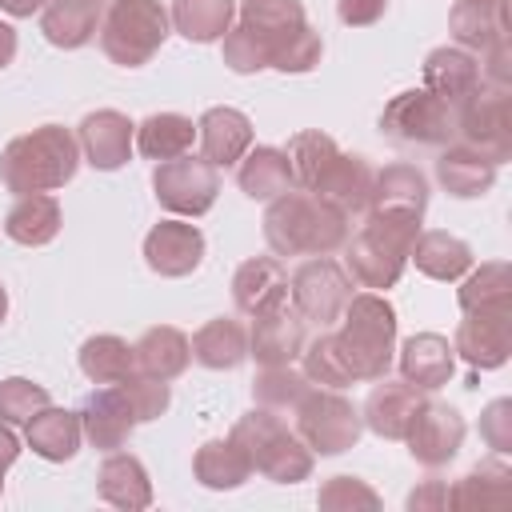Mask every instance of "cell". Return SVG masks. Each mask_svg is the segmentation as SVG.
I'll return each mask as SVG.
<instances>
[{
  "label": "cell",
  "mask_w": 512,
  "mask_h": 512,
  "mask_svg": "<svg viewBox=\"0 0 512 512\" xmlns=\"http://www.w3.org/2000/svg\"><path fill=\"white\" fill-rule=\"evenodd\" d=\"M348 236V216L304 188H288L276 200H268L264 240L276 256H332L344 248Z\"/></svg>",
  "instance_id": "cell-1"
},
{
  "label": "cell",
  "mask_w": 512,
  "mask_h": 512,
  "mask_svg": "<svg viewBox=\"0 0 512 512\" xmlns=\"http://www.w3.org/2000/svg\"><path fill=\"white\" fill-rule=\"evenodd\" d=\"M424 216L408 208H368L356 236L344 240V268L364 288H392L404 276L408 252L420 236Z\"/></svg>",
  "instance_id": "cell-2"
},
{
  "label": "cell",
  "mask_w": 512,
  "mask_h": 512,
  "mask_svg": "<svg viewBox=\"0 0 512 512\" xmlns=\"http://www.w3.org/2000/svg\"><path fill=\"white\" fill-rule=\"evenodd\" d=\"M80 168V140L64 124H40L0 152V180L8 192H52L64 188Z\"/></svg>",
  "instance_id": "cell-3"
},
{
  "label": "cell",
  "mask_w": 512,
  "mask_h": 512,
  "mask_svg": "<svg viewBox=\"0 0 512 512\" xmlns=\"http://www.w3.org/2000/svg\"><path fill=\"white\" fill-rule=\"evenodd\" d=\"M340 332H332L336 352L352 380H380L396 352V308L380 292H352L340 312Z\"/></svg>",
  "instance_id": "cell-4"
},
{
  "label": "cell",
  "mask_w": 512,
  "mask_h": 512,
  "mask_svg": "<svg viewBox=\"0 0 512 512\" xmlns=\"http://www.w3.org/2000/svg\"><path fill=\"white\" fill-rule=\"evenodd\" d=\"M240 24L252 28L268 48V68L312 72L324 56V40L304 20L300 0H240Z\"/></svg>",
  "instance_id": "cell-5"
},
{
  "label": "cell",
  "mask_w": 512,
  "mask_h": 512,
  "mask_svg": "<svg viewBox=\"0 0 512 512\" xmlns=\"http://www.w3.org/2000/svg\"><path fill=\"white\" fill-rule=\"evenodd\" d=\"M252 460V472H260L272 484H300L312 476V448L272 412V408H252L240 416L228 432Z\"/></svg>",
  "instance_id": "cell-6"
},
{
  "label": "cell",
  "mask_w": 512,
  "mask_h": 512,
  "mask_svg": "<svg viewBox=\"0 0 512 512\" xmlns=\"http://www.w3.org/2000/svg\"><path fill=\"white\" fill-rule=\"evenodd\" d=\"M172 32L168 8L160 0H112L100 16V48L120 68L148 64Z\"/></svg>",
  "instance_id": "cell-7"
},
{
  "label": "cell",
  "mask_w": 512,
  "mask_h": 512,
  "mask_svg": "<svg viewBox=\"0 0 512 512\" xmlns=\"http://www.w3.org/2000/svg\"><path fill=\"white\" fill-rule=\"evenodd\" d=\"M292 412H296V436L312 448V456H340L364 432L360 408L348 396H340V388L316 384L296 400Z\"/></svg>",
  "instance_id": "cell-8"
},
{
  "label": "cell",
  "mask_w": 512,
  "mask_h": 512,
  "mask_svg": "<svg viewBox=\"0 0 512 512\" xmlns=\"http://www.w3.org/2000/svg\"><path fill=\"white\" fill-rule=\"evenodd\" d=\"M380 132L396 144L444 148L456 140V108L432 96L428 88H404L384 104Z\"/></svg>",
  "instance_id": "cell-9"
},
{
  "label": "cell",
  "mask_w": 512,
  "mask_h": 512,
  "mask_svg": "<svg viewBox=\"0 0 512 512\" xmlns=\"http://www.w3.org/2000/svg\"><path fill=\"white\" fill-rule=\"evenodd\" d=\"M352 276L344 264H336L332 256H312L304 260L292 280H288V300L292 308L304 316V324L328 328L332 320H340L344 304L352 300Z\"/></svg>",
  "instance_id": "cell-10"
},
{
  "label": "cell",
  "mask_w": 512,
  "mask_h": 512,
  "mask_svg": "<svg viewBox=\"0 0 512 512\" xmlns=\"http://www.w3.org/2000/svg\"><path fill=\"white\" fill-rule=\"evenodd\" d=\"M456 136L500 168L512 156V96H508V88H476L456 108Z\"/></svg>",
  "instance_id": "cell-11"
},
{
  "label": "cell",
  "mask_w": 512,
  "mask_h": 512,
  "mask_svg": "<svg viewBox=\"0 0 512 512\" xmlns=\"http://www.w3.org/2000/svg\"><path fill=\"white\" fill-rule=\"evenodd\" d=\"M152 192L160 200V208L176 212V216H204L216 196H220V172L204 160V156H176V160H160L152 172Z\"/></svg>",
  "instance_id": "cell-12"
},
{
  "label": "cell",
  "mask_w": 512,
  "mask_h": 512,
  "mask_svg": "<svg viewBox=\"0 0 512 512\" xmlns=\"http://www.w3.org/2000/svg\"><path fill=\"white\" fill-rule=\"evenodd\" d=\"M464 416L452 408V404H436V400H424V408L416 412L412 428L404 432L408 440V452L416 464L424 468H444L448 460H456L460 444H464Z\"/></svg>",
  "instance_id": "cell-13"
},
{
  "label": "cell",
  "mask_w": 512,
  "mask_h": 512,
  "mask_svg": "<svg viewBox=\"0 0 512 512\" xmlns=\"http://www.w3.org/2000/svg\"><path fill=\"white\" fill-rule=\"evenodd\" d=\"M304 316L292 308V300L256 312L252 316V332H248V356L260 368H276V364H292L304 352Z\"/></svg>",
  "instance_id": "cell-14"
},
{
  "label": "cell",
  "mask_w": 512,
  "mask_h": 512,
  "mask_svg": "<svg viewBox=\"0 0 512 512\" xmlns=\"http://www.w3.org/2000/svg\"><path fill=\"white\" fill-rule=\"evenodd\" d=\"M452 352L476 372L500 368L512 352V312H464L452 336Z\"/></svg>",
  "instance_id": "cell-15"
},
{
  "label": "cell",
  "mask_w": 512,
  "mask_h": 512,
  "mask_svg": "<svg viewBox=\"0 0 512 512\" xmlns=\"http://www.w3.org/2000/svg\"><path fill=\"white\" fill-rule=\"evenodd\" d=\"M144 260L156 276H188L204 260V232L188 220H160L144 236Z\"/></svg>",
  "instance_id": "cell-16"
},
{
  "label": "cell",
  "mask_w": 512,
  "mask_h": 512,
  "mask_svg": "<svg viewBox=\"0 0 512 512\" xmlns=\"http://www.w3.org/2000/svg\"><path fill=\"white\" fill-rule=\"evenodd\" d=\"M424 400H428V396H424L416 384L380 376L376 388L368 392L364 408H360V420H364V428H372V432L384 436V440H404V432L412 428V420H416V412L424 408Z\"/></svg>",
  "instance_id": "cell-17"
},
{
  "label": "cell",
  "mask_w": 512,
  "mask_h": 512,
  "mask_svg": "<svg viewBox=\"0 0 512 512\" xmlns=\"http://www.w3.org/2000/svg\"><path fill=\"white\" fill-rule=\"evenodd\" d=\"M132 136H136V124L124 116V112H116V108H96V112H88L84 120H80V152H84V160L92 164V168H100V172H116V168H124L128 164V156H132Z\"/></svg>",
  "instance_id": "cell-18"
},
{
  "label": "cell",
  "mask_w": 512,
  "mask_h": 512,
  "mask_svg": "<svg viewBox=\"0 0 512 512\" xmlns=\"http://www.w3.org/2000/svg\"><path fill=\"white\" fill-rule=\"evenodd\" d=\"M80 428H84L88 444L100 448V452L124 448L128 436H132V428H136V412H132L128 396H124V388L116 384V388L88 392L84 404H80Z\"/></svg>",
  "instance_id": "cell-19"
},
{
  "label": "cell",
  "mask_w": 512,
  "mask_h": 512,
  "mask_svg": "<svg viewBox=\"0 0 512 512\" xmlns=\"http://www.w3.org/2000/svg\"><path fill=\"white\" fill-rule=\"evenodd\" d=\"M372 176H376V168H372L364 156H356V152H336V156H332V164L320 172V180H316L312 196L328 200L332 208H340V212L352 220V216L368 212Z\"/></svg>",
  "instance_id": "cell-20"
},
{
  "label": "cell",
  "mask_w": 512,
  "mask_h": 512,
  "mask_svg": "<svg viewBox=\"0 0 512 512\" xmlns=\"http://www.w3.org/2000/svg\"><path fill=\"white\" fill-rule=\"evenodd\" d=\"M196 140H200V156L212 168H232L252 148V120L240 108H228V104L208 108L196 120Z\"/></svg>",
  "instance_id": "cell-21"
},
{
  "label": "cell",
  "mask_w": 512,
  "mask_h": 512,
  "mask_svg": "<svg viewBox=\"0 0 512 512\" xmlns=\"http://www.w3.org/2000/svg\"><path fill=\"white\" fill-rule=\"evenodd\" d=\"M484 80H480V60H476V52H468V48H432L428 56H424V88L432 92V96H440L444 104H452V108H460L476 88H480Z\"/></svg>",
  "instance_id": "cell-22"
},
{
  "label": "cell",
  "mask_w": 512,
  "mask_h": 512,
  "mask_svg": "<svg viewBox=\"0 0 512 512\" xmlns=\"http://www.w3.org/2000/svg\"><path fill=\"white\" fill-rule=\"evenodd\" d=\"M456 372V352L448 344V336L440 332H416L404 340L400 348V380L416 384L420 392H436L452 380Z\"/></svg>",
  "instance_id": "cell-23"
},
{
  "label": "cell",
  "mask_w": 512,
  "mask_h": 512,
  "mask_svg": "<svg viewBox=\"0 0 512 512\" xmlns=\"http://www.w3.org/2000/svg\"><path fill=\"white\" fill-rule=\"evenodd\" d=\"M232 300L244 316L268 312L288 300V272L276 256H252L232 276Z\"/></svg>",
  "instance_id": "cell-24"
},
{
  "label": "cell",
  "mask_w": 512,
  "mask_h": 512,
  "mask_svg": "<svg viewBox=\"0 0 512 512\" xmlns=\"http://www.w3.org/2000/svg\"><path fill=\"white\" fill-rule=\"evenodd\" d=\"M96 488H100V500H108L112 508H124V512H140L152 504V480H148V468L140 456L132 452H108L100 472H96Z\"/></svg>",
  "instance_id": "cell-25"
},
{
  "label": "cell",
  "mask_w": 512,
  "mask_h": 512,
  "mask_svg": "<svg viewBox=\"0 0 512 512\" xmlns=\"http://www.w3.org/2000/svg\"><path fill=\"white\" fill-rule=\"evenodd\" d=\"M436 180L448 196L472 200L496 184V164L488 156H480L476 148H468L464 140H452V144H444V152L436 160Z\"/></svg>",
  "instance_id": "cell-26"
},
{
  "label": "cell",
  "mask_w": 512,
  "mask_h": 512,
  "mask_svg": "<svg viewBox=\"0 0 512 512\" xmlns=\"http://www.w3.org/2000/svg\"><path fill=\"white\" fill-rule=\"evenodd\" d=\"M448 32L460 48L484 52L508 36V0H456L448 12Z\"/></svg>",
  "instance_id": "cell-27"
},
{
  "label": "cell",
  "mask_w": 512,
  "mask_h": 512,
  "mask_svg": "<svg viewBox=\"0 0 512 512\" xmlns=\"http://www.w3.org/2000/svg\"><path fill=\"white\" fill-rule=\"evenodd\" d=\"M64 224V212H60V200L48 196V192H28V196H16V204L8 208L4 216V236L24 244V248H40V244H52L56 232Z\"/></svg>",
  "instance_id": "cell-28"
},
{
  "label": "cell",
  "mask_w": 512,
  "mask_h": 512,
  "mask_svg": "<svg viewBox=\"0 0 512 512\" xmlns=\"http://www.w3.org/2000/svg\"><path fill=\"white\" fill-rule=\"evenodd\" d=\"M104 0H48L40 8V32L56 48H84L100 32Z\"/></svg>",
  "instance_id": "cell-29"
},
{
  "label": "cell",
  "mask_w": 512,
  "mask_h": 512,
  "mask_svg": "<svg viewBox=\"0 0 512 512\" xmlns=\"http://www.w3.org/2000/svg\"><path fill=\"white\" fill-rule=\"evenodd\" d=\"M132 356H136V372L156 380H176L192 360V340L172 324H156L132 344Z\"/></svg>",
  "instance_id": "cell-30"
},
{
  "label": "cell",
  "mask_w": 512,
  "mask_h": 512,
  "mask_svg": "<svg viewBox=\"0 0 512 512\" xmlns=\"http://www.w3.org/2000/svg\"><path fill=\"white\" fill-rule=\"evenodd\" d=\"M28 448L52 464H64L80 452V440H84V428H80V412H68V408H40L32 420H28Z\"/></svg>",
  "instance_id": "cell-31"
},
{
  "label": "cell",
  "mask_w": 512,
  "mask_h": 512,
  "mask_svg": "<svg viewBox=\"0 0 512 512\" xmlns=\"http://www.w3.org/2000/svg\"><path fill=\"white\" fill-rule=\"evenodd\" d=\"M512 500V468L496 460H480L448 488V508H504Z\"/></svg>",
  "instance_id": "cell-32"
},
{
  "label": "cell",
  "mask_w": 512,
  "mask_h": 512,
  "mask_svg": "<svg viewBox=\"0 0 512 512\" xmlns=\"http://www.w3.org/2000/svg\"><path fill=\"white\" fill-rule=\"evenodd\" d=\"M236 184L244 196L252 200H276L280 192L292 188V168H288V156L284 148H272V144H256L240 156V168H236Z\"/></svg>",
  "instance_id": "cell-33"
},
{
  "label": "cell",
  "mask_w": 512,
  "mask_h": 512,
  "mask_svg": "<svg viewBox=\"0 0 512 512\" xmlns=\"http://www.w3.org/2000/svg\"><path fill=\"white\" fill-rule=\"evenodd\" d=\"M192 360L212 368V372H228L240 368L248 360V332L240 320L232 316H216L208 320L196 336H192Z\"/></svg>",
  "instance_id": "cell-34"
},
{
  "label": "cell",
  "mask_w": 512,
  "mask_h": 512,
  "mask_svg": "<svg viewBox=\"0 0 512 512\" xmlns=\"http://www.w3.org/2000/svg\"><path fill=\"white\" fill-rule=\"evenodd\" d=\"M408 260H416V268H420L424 276L452 284V280H460V276L472 268V248H468L460 236H452V232H444V228H432V232H420V236H416Z\"/></svg>",
  "instance_id": "cell-35"
},
{
  "label": "cell",
  "mask_w": 512,
  "mask_h": 512,
  "mask_svg": "<svg viewBox=\"0 0 512 512\" xmlns=\"http://www.w3.org/2000/svg\"><path fill=\"white\" fill-rule=\"evenodd\" d=\"M192 472L204 488H216V492H228V488H240L248 476H252V460L248 452L228 436V440H208L196 448L192 456Z\"/></svg>",
  "instance_id": "cell-36"
},
{
  "label": "cell",
  "mask_w": 512,
  "mask_h": 512,
  "mask_svg": "<svg viewBox=\"0 0 512 512\" xmlns=\"http://www.w3.org/2000/svg\"><path fill=\"white\" fill-rule=\"evenodd\" d=\"M196 140V124L180 112H152L148 120L136 124V148L144 160H176L192 148Z\"/></svg>",
  "instance_id": "cell-37"
},
{
  "label": "cell",
  "mask_w": 512,
  "mask_h": 512,
  "mask_svg": "<svg viewBox=\"0 0 512 512\" xmlns=\"http://www.w3.org/2000/svg\"><path fill=\"white\" fill-rule=\"evenodd\" d=\"M236 16V0H172V28L192 40V44H212L224 40V32L232 28Z\"/></svg>",
  "instance_id": "cell-38"
},
{
  "label": "cell",
  "mask_w": 512,
  "mask_h": 512,
  "mask_svg": "<svg viewBox=\"0 0 512 512\" xmlns=\"http://www.w3.org/2000/svg\"><path fill=\"white\" fill-rule=\"evenodd\" d=\"M368 208H408L420 212L428 208V180L416 164H388L372 176V196Z\"/></svg>",
  "instance_id": "cell-39"
},
{
  "label": "cell",
  "mask_w": 512,
  "mask_h": 512,
  "mask_svg": "<svg viewBox=\"0 0 512 512\" xmlns=\"http://www.w3.org/2000/svg\"><path fill=\"white\" fill-rule=\"evenodd\" d=\"M460 312H512V268L504 260H488L476 272H464V284L456 292Z\"/></svg>",
  "instance_id": "cell-40"
},
{
  "label": "cell",
  "mask_w": 512,
  "mask_h": 512,
  "mask_svg": "<svg viewBox=\"0 0 512 512\" xmlns=\"http://www.w3.org/2000/svg\"><path fill=\"white\" fill-rule=\"evenodd\" d=\"M80 372H84L92 384H120L124 376L136 372L132 344H128L124 336H112V332L88 336V340L80 344Z\"/></svg>",
  "instance_id": "cell-41"
},
{
  "label": "cell",
  "mask_w": 512,
  "mask_h": 512,
  "mask_svg": "<svg viewBox=\"0 0 512 512\" xmlns=\"http://www.w3.org/2000/svg\"><path fill=\"white\" fill-rule=\"evenodd\" d=\"M336 152H340V148H336V140H332L328 132H320V128H304V132H296V136L288 140V148H284L288 168H292V188L312 192L316 180H320V172L332 164Z\"/></svg>",
  "instance_id": "cell-42"
},
{
  "label": "cell",
  "mask_w": 512,
  "mask_h": 512,
  "mask_svg": "<svg viewBox=\"0 0 512 512\" xmlns=\"http://www.w3.org/2000/svg\"><path fill=\"white\" fill-rule=\"evenodd\" d=\"M308 376L296 372L292 364H276V368H260V376L252 380V396L260 408H272V412H288L296 408V400L308 392Z\"/></svg>",
  "instance_id": "cell-43"
},
{
  "label": "cell",
  "mask_w": 512,
  "mask_h": 512,
  "mask_svg": "<svg viewBox=\"0 0 512 512\" xmlns=\"http://www.w3.org/2000/svg\"><path fill=\"white\" fill-rule=\"evenodd\" d=\"M300 364H304L300 372L308 376V384H320V388H348V384H356V380L348 376V368H344L340 352H336L332 332H324V328H320V336H316V340H304Z\"/></svg>",
  "instance_id": "cell-44"
},
{
  "label": "cell",
  "mask_w": 512,
  "mask_h": 512,
  "mask_svg": "<svg viewBox=\"0 0 512 512\" xmlns=\"http://www.w3.org/2000/svg\"><path fill=\"white\" fill-rule=\"evenodd\" d=\"M52 396L44 384L24 380V376H8L0 380V420L4 424H28L40 408H48Z\"/></svg>",
  "instance_id": "cell-45"
},
{
  "label": "cell",
  "mask_w": 512,
  "mask_h": 512,
  "mask_svg": "<svg viewBox=\"0 0 512 512\" xmlns=\"http://www.w3.org/2000/svg\"><path fill=\"white\" fill-rule=\"evenodd\" d=\"M120 388H124V396H128V404H132V412H136V424L164 416V412H168V404H172L168 380H156V376H144V372L124 376V380H120Z\"/></svg>",
  "instance_id": "cell-46"
},
{
  "label": "cell",
  "mask_w": 512,
  "mask_h": 512,
  "mask_svg": "<svg viewBox=\"0 0 512 512\" xmlns=\"http://www.w3.org/2000/svg\"><path fill=\"white\" fill-rule=\"evenodd\" d=\"M224 64H228L232 72L248 76V72H264L272 60H268L264 40H260L252 28L236 24V28H228V32H224Z\"/></svg>",
  "instance_id": "cell-47"
},
{
  "label": "cell",
  "mask_w": 512,
  "mask_h": 512,
  "mask_svg": "<svg viewBox=\"0 0 512 512\" xmlns=\"http://www.w3.org/2000/svg\"><path fill=\"white\" fill-rule=\"evenodd\" d=\"M320 508L328 512H348V508H380V496L376 488H368L360 476H332L320 484V496H316Z\"/></svg>",
  "instance_id": "cell-48"
},
{
  "label": "cell",
  "mask_w": 512,
  "mask_h": 512,
  "mask_svg": "<svg viewBox=\"0 0 512 512\" xmlns=\"http://www.w3.org/2000/svg\"><path fill=\"white\" fill-rule=\"evenodd\" d=\"M480 440H484L496 456H508V452H512V400H508V396L492 400V404L480 412Z\"/></svg>",
  "instance_id": "cell-49"
},
{
  "label": "cell",
  "mask_w": 512,
  "mask_h": 512,
  "mask_svg": "<svg viewBox=\"0 0 512 512\" xmlns=\"http://www.w3.org/2000/svg\"><path fill=\"white\" fill-rule=\"evenodd\" d=\"M480 56H484L480 60V80H488V88H508L512 84V40L500 36Z\"/></svg>",
  "instance_id": "cell-50"
},
{
  "label": "cell",
  "mask_w": 512,
  "mask_h": 512,
  "mask_svg": "<svg viewBox=\"0 0 512 512\" xmlns=\"http://www.w3.org/2000/svg\"><path fill=\"white\" fill-rule=\"evenodd\" d=\"M388 12V0H336V16L348 28H368Z\"/></svg>",
  "instance_id": "cell-51"
},
{
  "label": "cell",
  "mask_w": 512,
  "mask_h": 512,
  "mask_svg": "<svg viewBox=\"0 0 512 512\" xmlns=\"http://www.w3.org/2000/svg\"><path fill=\"white\" fill-rule=\"evenodd\" d=\"M448 504V484L444 480H424L412 496H408V508L412 512H436V508H444Z\"/></svg>",
  "instance_id": "cell-52"
},
{
  "label": "cell",
  "mask_w": 512,
  "mask_h": 512,
  "mask_svg": "<svg viewBox=\"0 0 512 512\" xmlns=\"http://www.w3.org/2000/svg\"><path fill=\"white\" fill-rule=\"evenodd\" d=\"M16 456H20V440H16V432L0 420V472H8V468L16 464Z\"/></svg>",
  "instance_id": "cell-53"
},
{
  "label": "cell",
  "mask_w": 512,
  "mask_h": 512,
  "mask_svg": "<svg viewBox=\"0 0 512 512\" xmlns=\"http://www.w3.org/2000/svg\"><path fill=\"white\" fill-rule=\"evenodd\" d=\"M16 56V28L8 20H0V68H8Z\"/></svg>",
  "instance_id": "cell-54"
},
{
  "label": "cell",
  "mask_w": 512,
  "mask_h": 512,
  "mask_svg": "<svg viewBox=\"0 0 512 512\" xmlns=\"http://www.w3.org/2000/svg\"><path fill=\"white\" fill-rule=\"evenodd\" d=\"M48 0H0V12H8V16H32V12H40Z\"/></svg>",
  "instance_id": "cell-55"
},
{
  "label": "cell",
  "mask_w": 512,
  "mask_h": 512,
  "mask_svg": "<svg viewBox=\"0 0 512 512\" xmlns=\"http://www.w3.org/2000/svg\"><path fill=\"white\" fill-rule=\"evenodd\" d=\"M4 316H8V292H4V284H0V324H4Z\"/></svg>",
  "instance_id": "cell-56"
},
{
  "label": "cell",
  "mask_w": 512,
  "mask_h": 512,
  "mask_svg": "<svg viewBox=\"0 0 512 512\" xmlns=\"http://www.w3.org/2000/svg\"><path fill=\"white\" fill-rule=\"evenodd\" d=\"M0 488H4V472H0Z\"/></svg>",
  "instance_id": "cell-57"
}]
</instances>
